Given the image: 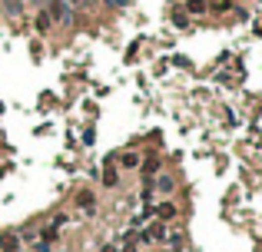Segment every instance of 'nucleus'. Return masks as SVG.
Segmentation results:
<instances>
[{
    "mask_svg": "<svg viewBox=\"0 0 262 252\" xmlns=\"http://www.w3.org/2000/svg\"><path fill=\"white\" fill-rule=\"evenodd\" d=\"M173 23H176V27H189V20H186V13H173Z\"/></svg>",
    "mask_w": 262,
    "mask_h": 252,
    "instance_id": "obj_13",
    "label": "nucleus"
},
{
    "mask_svg": "<svg viewBox=\"0 0 262 252\" xmlns=\"http://www.w3.org/2000/svg\"><path fill=\"white\" fill-rule=\"evenodd\" d=\"M186 10L189 13H206V3H203V0H186Z\"/></svg>",
    "mask_w": 262,
    "mask_h": 252,
    "instance_id": "obj_8",
    "label": "nucleus"
},
{
    "mask_svg": "<svg viewBox=\"0 0 262 252\" xmlns=\"http://www.w3.org/2000/svg\"><path fill=\"white\" fill-rule=\"evenodd\" d=\"M77 202H80V209L93 212V193H80V196H77Z\"/></svg>",
    "mask_w": 262,
    "mask_h": 252,
    "instance_id": "obj_7",
    "label": "nucleus"
},
{
    "mask_svg": "<svg viewBox=\"0 0 262 252\" xmlns=\"http://www.w3.org/2000/svg\"><path fill=\"white\" fill-rule=\"evenodd\" d=\"M159 239H166V229H163V222H153L150 229L143 232V242H159Z\"/></svg>",
    "mask_w": 262,
    "mask_h": 252,
    "instance_id": "obj_2",
    "label": "nucleus"
},
{
    "mask_svg": "<svg viewBox=\"0 0 262 252\" xmlns=\"http://www.w3.org/2000/svg\"><path fill=\"white\" fill-rule=\"evenodd\" d=\"M66 3H70V7H80V3H87V0H66Z\"/></svg>",
    "mask_w": 262,
    "mask_h": 252,
    "instance_id": "obj_15",
    "label": "nucleus"
},
{
    "mask_svg": "<svg viewBox=\"0 0 262 252\" xmlns=\"http://www.w3.org/2000/svg\"><path fill=\"white\" fill-rule=\"evenodd\" d=\"M106 3H113V7H126L130 0H106Z\"/></svg>",
    "mask_w": 262,
    "mask_h": 252,
    "instance_id": "obj_14",
    "label": "nucleus"
},
{
    "mask_svg": "<svg viewBox=\"0 0 262 252\" xmlns=\"http://www.w3.org/2000/svg\"><path fill=\"white\" fill-rule=\"evenodd\" d=\"M3 252H17V236H3Z\"/></svg>",
    "mask_w": 262,
    "mask_h": 252,
    "instance_id": "obj_11",
    "label": "nucleus"
},
{
    "mask_svg": "<svg viewBox=\"0 0 262 252\" xmlns=\"http://www.w3.org/2000/svg\"><path fill=\"white\" fill-rule=\"evenodd\" d=\"M120 166H123V169H136V166H140V156H136V153H123Z\"/></svg>",
    "mask_w": 262,
    "mask_h": 252,
    "instance_id": "obj_5",
    "label": "nucleus"
},
{
    "mask_svg": "<svg viewBox=\"0 0 262 252\" xmlns=\"http://www.w3.org/2000/svg\"><path fill=\"white\" fill-rule=\"evenodd\" d=\"M156 189H159V193H173L176 179H173V176H159V179H156Z\"/></svg>",
    "mask_w": 262,
    "mask_h": 252,
    "instance_id": "obj_4",
    "label": "nucleus"
},
{
    "mask_svg": "<svg viewBox=\"0 0 262 252\" xmlns=\"http://www.w3.org/2000/svg\"><path fill=\"white\" fill-rule=\"evenodd\" d=\"M50 20H56V23H73V13H70V3L66 0H50Z\"/></svg>",
    "mask_w": 262,
    "mask_h": 252,
    "instance_id": "obj_1",
    "label": "nucleus"
},
{
    "mask_svg": "<svg viewBox=\"0 0 262 252\" xmlns=\"http://www.w3.org/2000/svg\"><path fill=\"white\" fill-rule=\"evenodd\" d=\"M50 23H53V20H50V13H47V10H40V13H37V30H40V33H47V30H50Z\"/></svg>",
    "mask_w": 262,
    "mask_h": 252,
    "instance_id": "obj_6",
    "label": "nucleus"
},
{
    "mask_svg": "<svg viewBox=\"0 0 262 252\" xmlns=\"http://www.w3.org/2000/svg\"><path fill=\"white\" fill-rule=\"evenodd\" d=\"M100 252H116V246H103V249H100Z\"/></svg>",
    "mask_w": 262,
    "mask_h": 252,
    "instance_id": "obj_16",
    "label": "nucleus"
},
{
    "mask_svg": "<svg viewBox=\"0 0 262 252\" xmlns=\"http://www.w3.org/2000/svg\"><path fill=\"white\" fill-rule=\"evenodd\" d=\"M23 10V0H7V13H20Z\"/></svg>",
    "mask_w": 262,
    "mask_h": 252,
    "instance_id": "obj_12",
    "label": "nucleus"
},
{
    "mask_svg": "<svg viewBox=\"0 0 262 252\" xmlns=\"http://www.w3.org/2000/svg\"><path fill=\"white\" fill-rule=\"evenodd\" d=\"M156 169H159V159H146V163H143V176H146V179H150Z\"/></svg>",
    "mask_w": 262,
    "mask_h": 252,
    "instance_id": "obj_9",
    "label": "nucleus"
},
{
    "mask_svg": "<svg viewBox=\"0 0 262 252\" xmlns=\"http://www.w3.org/2000/svg\"><path fill=\"white\" fill-rule=\"evenodd\" d=\"M103 186H116V169H103Z\"/></svg>",
    "mask_w": 262,
    "mask_h": 252,
    "instance_id": "obj_10",
    "label": "nucleus"
},
{
    "mask_svg": "<svg viewBox=\"0 0 262 252\" xmlns=\"http://www.w3.org/2000/svg\"><path fill=\"white\" fill-rule=\"evenodd\" d=\"M153 212L159 216V219H173V216H176V206H173V202H159Z\"/></svg>",
    "mask_w": 262,
    "mask_h": 252,
    "instance_id": "obj_3",
    "label": "nucleus"
}]
</instances>
